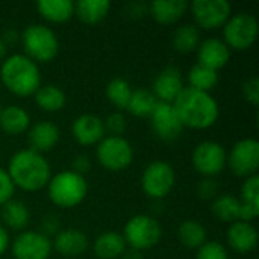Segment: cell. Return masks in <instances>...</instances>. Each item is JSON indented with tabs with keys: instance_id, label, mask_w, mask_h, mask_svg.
<instances>
[{
	"instance_id": "cell-1",
	"label": "cell",
	"mask_w": 259,
	"mask_h": 259,
	"mask_svg": "<svg viewBox=\"0 0 259 259\" xmlns=\"http://www.w3.org/2000/svg\"><path fill=\"white\" fill-rule=\"evenodd\" d=\"M15 188L27 193H36L47 187L52 179V167L49 161L30 149L15 152L6 168Z\"/></svg>"
},
{
	"instance_id": "cell-2",
	"label": "cell",
	"mask_w": 259,
	"mask_h": 259,
	"mask_svg": "<svg viewBox=\"0 0 259 259\" xmlns=\"http://www.w3.org/2000/svg\"><path fill=\"white\" fill-rule=\"evenodd\" d=\"M184 127L205 131L212 127L220 117V106L211 93L185 87L173 102Z\"/></svg>"
},
{
	"instance_id": "cell-3",
	"label": "cell",
	"mask_w": 259,
	"mask_h": 259,
	"mask_svg": "<svg viewBox=\"0 0 259 259\" xmlns=\"http://www.w3.org/2000/svg\"><path fill=\"white\" fill-rule=\"evenodd\" d=\"M3 87L17 97H29L41 87V71L36 62L23 53H14L0 64Z\"/></svg>"
},
{
	"instance_id": "cell-4",
	"label": "cell",
	"mask_w": 259,
	"mask_h": 259,
	"mask_svg": "<svg viewBox=\"0 0 259 259\" xmlns=\"http://www.w3.org/2000/svg\"><path fill=\"white\" fill-rule=\"evenodd\" d=\"M46 188L50 202L62 209H71L80 205L88 194V182L85 176L71 170L53 175Z\"/></svg>"
},
{
	"instance_id": "cell-5",
	"label": "cell",
	"mask_w": 259,
	"mask_h": 259,
	"mask_svg": "<svg viewBox=\"0 0 259 259\" xmlns=\"http://www.w3.org/2000/svg\"><path fill=\"white\" fill-rule=\"evenodd\" d=\"M23 55L36 64L53 61L59 52V39L55 30L46 24H30L20 33Z\"/></svg>"
},
{
	"instance_id": "cell-6",
	"label": "cell",
	"mask_w": 259,
	"mask_h": 259,
	"mask_svg": "<svg viewBox=\"0 0 259 259\" xmlns=\"http://www.w3.org/2000/svg\"><path fill=\"white\" fill-rule=\"evenodd\" d=\"M126 246L132 250L143 252L155 247L162 238V228L156 219L149 214H138L127 220L123 229Z\"/></svg>"
},
{
	"instance_id": "cell-7",
	"label": "cell",
	"mask_w": 259,
	"mask_h": 259,
	"mask_svg": "<svg viewBox=\"0 0 259 259\" xmlns=\"http://www.w3.org/2000/svg\"><path fill=\"white\" fill-rule=\"evenodd\" d=\"M259 26L255 15L238 12L231 15L223 26V41L229 50L244 52L250 49L258 38Z\"/></svg>"
},
{
	"instance_id": "cell-8",
	"label": "cell",
	"mask_w": 259,
	"mask_h": 259,
	"mask_svg": "<svg viewBox=\"0 0 259 259\" xmlns=\"http://www.w3.org/2000/svg\"><path fill=\"white\" fill-rule=\"evenodd\" d=\"M97 162L108 171L126 170L134 161V147L124 137H105L96 146Z\"/></svg>"
},
{
	"instance_id": "cell-9",
	"label": "cell",
	"mask_w": 259,
	"mask_h": 259,
	"mask_svg": "<svg viewBox=\"0 0 259 259\" xmlns=\"http://www.w3.org/2000/svg\"><path fill=\"white\" fill-rule=\"evenodd\" d=\"M176 185V173L173 167L165 161L150 162L141 176V187L147 197L153 200H162L167 197Z\"/></svg>"
},
{
	"instance_id": "cell-10",
	"label": "cell",
	"mask_w": 259,
	"mask_h": 259,
	"mask_svg": "<svg viewBox=\"0 0 259 259\" xmlns=\"http://www.w3.org/2000/svg\"><path fill=\"white\" fill-rule=\"evenodd\" d=\"M228 152L226 149L211 140L199 143L191 153V164L194 170L203 178H215L226 168Z\"/></svg>"
},
{
	"instance_id": "cell-11",
	"label": "cell",
	"mask_w": 259,
	"mask_h": 259,
	"mask_svg": "<svg viewBox=\"0 0 259 259\" xmlns=\"http://www.w3.org/2000/svg\"><path fill=\"white\" fill-rule=\"evenodd\" d=\"M226 167L238 178H250L258 175L259 143L255 138H243L234 144L228 153Z\"/></svg>"
},
{
	"instance_id": "cell-12",
	"label": "cell",
	"mask_w": 259,
	"mask_h": 259,
	"mask_svg": "<svg viewBox=\"0 0 259 259\" xmlns=\"http://www.w3.org/2000/svg\"><path fill=\"white\" fill-rule=\"evenodd\" d=\"M188 9L194 24L206 30L223 27L232 15V6L226 0H194L188 5Z\"/></svg>"
},
{
	"instance_id": "cell-13",
	"label": "cell",
	"mask_w": 259,
	"mask_h": 259,
	"mask_svg": "<svg viewBox=\"0 0 259 259\" xmlns=\"http://www.w3.org/2000/svg\"><path fill=\"white\" fill-rule=\"evenodd\" d=\"M53 250L50 237L38 231H23L11 243L14 259H49Z\"/></svg>"
},
{
	"instance_id": "cell-14",
	"label": "cell",
	"mask_w": 259,
	"mask_h": 259,
	"mask_svg": "<svg viewBox=\"0 0 259 259\" xmlns=\"http://www.w3.org/2000/svg\"><path fill=\"white\" fill-rule=\"evenodd\" d=\"M149 118L155 135L162 141H175L184 131V124L173 103L158 102Z\"/></svg>"
},
{
	"instance_id": "cell-15",
	"label": "cell",
	"mask_w": 259,
	"mask_h": 259,
	"mask_svg": "<svg viewBox=\"0 0 259 259\" xmlns=\"http://www.w3.org/2000/svg\"><path fill=\"white\" fill-rule=\"evenodd\" d=\"M71 135L80 146H97L106 137L103 120L94 114H82L74 118L71 124Z\"/></svg>"
},
{
	"instance_id": "cell-16",
	"label": "cell",
	"mask_w": 259,
	"mask_h": 259,
	"mask_svg": "<svg viewBox=\"0 0 259 259\" xmlns=\"http://www.w3.org/2000/svg\"><path fill=\"white\" fill-rule=\"evenodd\" d=\"M185 88L182 73L178 67H165L153 82V96L158 102L173 103Z\"/></svg>"
},
{
	"instance_id": "cell-17",
	"label": "cell",
	"mask_w": 259,
	"mask_h": 259,
	"mask_svg": "<svg viewBox=\"0 0 259 259\" xmlns=\"http://www.w3.org/2000/svg\"><path fill=\"white\" fill-rule=\"evenodd\" d=\"M229 59L231 50L220 38H206L197 47V64L205 65L214 71L225 68Z\"/></svg>"
},
{
	"instance_id": "cell-18",
	"label": "cell",
	"mask_w": 259,
	"mask_h": 259,
	"mask_svg": "<svg viewBox=\"0 0 259 259\" xmlns=\"http://www.w3.org/2000/svg\"><path fill=\"white\" fill-rule=\"evenodd\" d=\"M27 134V144L30 150L36 153H46L56 147L61 132L59 127L53 121H38L35 124H30Z\"/></svg>"
},
{
	"instance_id": "cell-19",
	"label": "cell",
	"mask_w": 259,
	"mask_h": 259,
	"mask_svg": "<svg viewBox=\"0 0 259 259\" xmlns=\"http://www.w3.org/2000/svg\"><path fill=\"white\" fill-rule=\"evenodd\" d=\"M228 244L237 253H249L258 246V231L252 223L247 222H234L231 223L228 234Z\"/></svg>"
},
{
	"instance_id": "cell-20",
	"label": "cell",
	"mask_w": 259,
	"mask_h": 259,
	"mask_svg": "<svg viewBox=\"0 0 259 259\" xmlns=\"http://www.w3.org/2000/svg\"><path fill=\"white\" fill-rule=\"evenodd\" d=\"M53 249L67 258H74L82 255L88 249V238L87 235L79 229H62L55 235L53 240Z\"/></svg>"
},
{
	"instance_id": "cell-21",
	"label": "cell",
	"mask_w": 259,
	"mask_h": 259,
	"mask_svg": "<svg viewBox=\"0 0 259 259\" xmlns=\"http://www.w3.org/2000/svg\"><path fill=\"white\" fill-rule=\"evenodd\" d=\"M188 5L185 0H155L149 5V12L158 24L170 26L185 15Z\"/></svg>"
},
{
	"instance_id": "cell-22",
	"label": "cell",
	"mask_w": 259,
	"mask_h": 259,
	"mask_svg": "<svg viewBox=\"0 0 259 259\" xmlns=\"http://www.w3.org/2000/svg\"><path fill=\"white\" fill-rule=\"evenodd\" d=\"M30 115L29 112L18 106V105H9L3 106L0 112V129L11 137H17L21 134H26L30 127Z\"/></svg>"
},
{
	"instance_id": "cell-23",
	"label": "cell",
	"mask_w": 259,
	"mask_h": 259,
	"mask_svg": "<svg viewBox=\"0 0 259 259\" xmlns=\"http://www.w3.org/2000/svg\"><path fill=\"white\" fill-rule=\"evenodd\" d=\"M35 6L39 17L52 24L67 23L74 15V2L71 0H39Z\"/></svg>"
},
{
	"instance_id": "cell-24",
	"label": "cell",
	"mask_w": 259,
	"mask_h": 259,
	"mask_svg": "<svg viewBox=\"0 0 259 259\" xmlns=\"http://www.w3.org/2000/svg\"><path fill=\"white\" fill-rule=\"evenodd\" d=\"M126 241L121 234L108 231L100 234L93 244V250L96 256L100 259L121 258L126 252Z\"/></svg>"
},
{
	"instance_id": "cell-25",
	"label": "cell",
	"mask_w": 259,
	"mask_h": 259,
	"mask_svg": "<svg viewBox=\"0 0 259 259\" xmlns=\"http://www.w3.org/2000/svg\"><path fill=\"white\" fill-rule=\"evenodd\" d=\"M111 11L109 0H80L74 3V15L88 26L102 23Z\"/></svg>"
},
{
	"instance_id": "cell-26",
	"label": "cell",
	"mask_w": 259,
	"mask_h": 259,
	"mask_svg": "<svg viewBox=\"0 0 259 259\" xmlns=\"http://www.w3.org/2000/svg\"><path fill=\"white\" fill-rule=\"evenodd\" d=\"M33 100L44 112H59L67 105V94L58 85H41L33 94Z\"/></svg>"
},
{
	"instance_id": "cell-27",
	"label": "cell",
	"mask_w": 259,
	"mask_h": 259,
	"mask_svg": "<svg viewBox=\"0 0 259 259\" xmlns=\"http://www.w3.org/2000/svg\"><path fill=\"white\" fill-rule=\"evenodd\" d=\"M2 220L5 228L23 232L30 222V211L24 202L11 199L2 206Z\"/></svg>"
},
{
	"instance_id": "cell-28",
	"label": "cell",
	"mask_w": 259,
	"mask_h": 259,
	"mask_svg": "<svg viewBox=\"0 0 259 259\" xmlns=\"http://www.w3.org/2000/svg\"><path fill=\"white\" fill-rule=\"evenodd\" d=\"M200 42H202V33L196 24H182L176 27V30L173 32L171 44L178 53L182 55L193 53L194 50H197Z\"/></svg>"
},
{
	"instance_id": "cell-29",
	"label": "cell",
	"mask_w": 259,
	"mask_h": 259,
	"mask_svg": "<svg viewBox=\"0 0 259 259\" xmlns=\"http://www.w3.org/2000/svg\"><path fill=\"white\" fill-rule=\"evenodd\" d=\"M178 238L187 249H199L208 241L206 228L196 220H185L178 228Z\"/></svg>"
},
{
	"instance_id": "cell-30",
	"label": "cell",
	"mask_w": 259,
	"mask_h": 259,
	"mask_svg": "<svg viewBox=\"0 0 259 259\" xmlns=\"http://www.w3.org/2000/svg\"><path fill=\"white\" fill-rule=\"evenodd\" d=\"M156 103H158V100L150 90L140 88V90L132 91V96H131V100L127 103L126 111L129 114H132L134 117L149 118L152 115Z\"/></svg>"
},
{
	"instance_id": "cell-31",
	"label": "cell",
	"mask_w": 259,
	"mask_h": 259,
	"mask_svg": "<svg viewBox=\"0 0 259 259\" xmlns=\"http://www.w3.org/2000/svg\"><path fill=\"white\" fill-rule=\"evenodd\" d=\"M240 206H241V202L238 197H234L231 194H222L212 200L211 211L215 215V219L231 225L234 222H238Z\"/></svg>"
},
{
	"instance_id": "cell-32",
	"label": "cell",
	"mask_w": 259,
	"mask_h": 259,
	"mask_svg": "<svg viewBox=\"0 0 259 259\" xmlns=\"http://www.w3.org/2000/svg\"><path fill=\"white\" fill-rule=\"evenodd\" d=\"M188 87L193 90L209 93L219 83V71H214L200 64H194L188 71Z\"/></svg>"
},
{
	"instance_id": "cell-33",
	"label": "cell",
	"mask_w": 259,
	"mask_h": 259,
	"mask_svg": "<svg viewBox=\"0 0 259 259\" xmlns=\"http://www.w3.org/2000/svg\"><path fill=\"white\" fill-rule=\"evenodd\" d=\"M132 91L134 90L131 88V83L123 77H114L106 85V97L109 103L120 111L127 108Z\"/></svg>"
},
{
	"instance_id": "cell-34",
	"label": "cell",
	"mask_w": 259,
	"mask_h": 259,
	"mask_svg": "<svg viewBox=\"0 0 259 259\" xmlns=\"http://www.w3.org/2000/svg\"><path fill=\"white\" fill-rule=\"evenodd\" d=\"M240 202L252 206H259V176L246 178L240 190Z\"/></svg>"
},
{
	"instance_id": "cell-35",
	"label": "cell",
	"mask_w": 259,
	"mask_h": 259,
	"mask_svg": "<svg viewBox=\"0 0 259 259\" xmlns=\"http://www.w3.org/2000/svg\"><path fill=\"white\" fill-rule=\"evenodd\" d=\"M196 259H229L228 250L219 241H206L197 249Z\"/></svg>"
},
{
	"instance_id": "cell-36",
	"label": "cell",
	"mask_w": 259,
	"mask_h": 259,
	"mask_svg": "<svg viewBox=\"0 0 259 259\" xmlns=\"http://www.w3.org/2000/svg\"><path fill=\"white\" fill-rule=\"evenodd\" d=\"M103 124H105V132H109L114 137H123V134L127 129V120L120 111L109 114L103 120Z\"/></svg>"
},
{
	"instance_id": "cell-37",
	"label": "cell",
	"mask_w": 259,
	"mask_h": 259,
	"mask_svg": "<svg viewBox=\"0 0 259 259\" xmlns=\"http://www.w3.org/2000/svg\"><path fill=\"white\" fill-rule=\"evenodd\" d=\"M15 194V187L6 171V168L0 167V208L8 203L11 199H14Z\"/></svg>"
},
{
	"instance_id": "cell-38",
	"label": "cell",
	"mask_w": 259,
	"mask_h": 259,
	"mask_svg": "<svg viewBox=\"0 0 259 259\" xmlns=\"http://www.w3.org/2000/svg\"><path fill=\"white\" fill-rule=\"evenodd\" d=\"M197 194L203 200H214L219 196V184L214 178H203L197 185Z\"/></svg>"
},
{
	"instance_id": "cell-39",
	"label": "cell",
	"mask_w": 259,
	"mask_h": 259,
	"mask_svg": "<svg viewBox=\"0 0 259 259\" xmlns=\"http://www.w3.org/2000/svg\"><path fill=\"white\" fill-rule=\"evenodd\" d=\"M241 91H243V96H244V99L250 103V105H253V106H258L259 103V79L256 76H253V77H249L244 83H243V87H241Z\"/></svg>"
},
{
	"instance_id": "cell-40",
	"label": "cell",
	"mask_w": 259,
	"mask_h": 259,
	"mask_svg": "<svg viewBox=\"0 0 259 259\" xmlns=\"http://www.w3.org/2000/svg\"><path fill=\"white\" fill-rule=\"evenodd\" d=\"M59 220L56 215H46L41 222V234L46 237L49 235H56L59 232Z\"/></svg>"
},
{
	"instance_id": "cell-41",
	"label": "cell",
	"mask_w": 259,
	"mask_h": 259,
	"mask_svg": "<svg viewBox=\"0 0 259 259\" xmlns=\"http://www.w3.org/2000/svg\"><path fill=\"white\" fill-rule=\"evenodd\" d=\"M90 168H91V161L87 155H77L71 162V171L77 175L83 176L87 171H90Z\"/></svg>"
},
{
	"instance_id": "cell-42",
	"label": "cell",
	"mask_w": 259,
	"mask_h": 259,
	"mask_svg": "<svg viewBox=\"0 0 259 259\" xmlns=\"http://www.w3.org/2000/svg\"><path fill=\"white\" fill-rule=\"evenodd\" d=\"M0 38H2V41L6 44V47H8V46H14L15 42L20 41V33H18L15 29H6Z\"/></svg>"
},
{
	"instance_id": "cell-43",
	"label": "cell",
	"mask_w": 259,
	"mask_h": 259,
	"mask_svg": "<svg viewBox=\"0 0 259 259\" xmlns=\"http://www.w3.org/2000/svg\"><path fill=\"white\" fill-rule=\"evenodd\" d=\"M11 247V238L3 225H0V256L5 255V252Z\"/></svg>"
},
{
	"instance_id": "cell-44",
	"label": "cell",
	"mask_w": 259,
	"mask_h": 259,
	"mask_svg": "<svg viewBox=\"0 0 259 259\" xmlns=\"http://www.w3.org/2000/svg\"><path fill=\"white\" fill-rule=\"evenodd\" d=\"M6 56H8V47H6V44L2 41V38H0V64L5 61Z\"/></svg>"
},
{
	"instance_id": "cell-45",
	"label": "cell",
	"mask_w": 259,
	"mask_h": 259,
	"mask_svg": "<svg viewBox=\"0 0 259 259\" xmlns=\"http://www.w3.org/2000/svg\"><path fill=\"white\" fill-rule=\"evenodd\" d=\"M123 258H124V259H141V253H140V252H137V250L124 252Z\"/></svg>"
},
{
	"instance_id": "cell-46",
	"label": "cell",
	"mask_w": 259,
	"mask_h": 259,
	"mask_svg": "<svg viewBox=\"0 0 259 259\" xmlns=\"http://www.w3.org/2000/svg\"><path fill=\"white\" fill-rule=\"evenodd\" d=\"M2 108H3V105H2V99H0V112H2Z\"/></svg>"
}]
</instances>
